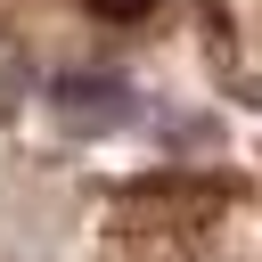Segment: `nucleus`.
<instances>
[{
  "label": "nucleus",
  "mask_w": 262,
  "mask_h": 262,
  "mask_svg": "<svg viewBox=\"0 0 262 262\" xmlns=\"http://www.w3.org/2000/svg\"><path fill=\"white\" fill-rule=\"evenodd\" d=\"M49 106H57L74 131H115V123H131V90L106 82V74H57V82H49Z\"/></svg>",
  "instance_id": "1"
},
{
  "label": "nucleus",
  "mask_w": 262,
  "mask_h": 262,
  "mask_svg": "<svg viewBox=\"0 0 262 262\" xmlns=\"http://www.w3.org/2000/svg\"><path fill=\"white\" fill-rule=\"evenodd\" d=\"M82 8H90V16H147L156 0H82Z\"/></svg>",
  "instance_id": "2"
}]
</instances>
